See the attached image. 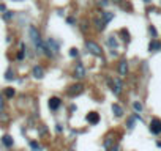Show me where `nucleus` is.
Masks as SVG:
<instances>
[{"instance_id": "nucleus-1", "label": "nucleus", "mask_w": 161, "mask_h": 151, "mask_svg": "<svg viewBox=\"0 0 161 151\" xmlns=\"http://www.w3.org/2000/svg\"><path fill=\"white\" fill-rule=\"evenodd\" d=\"M29 36H30V41H32V43H33V46H35L36 54L43 55V54H44V41L41 39L40 30L36 29L35 25H30V27H29Z\"/></svg>"}, {"instance_id": "nucleus-2", "label": "nucleus", "mask_w": 161, "mask_h": 151, "mask_svg": "<svg viewBox=\"0 0 161 151\" xmlns=\"http://www.w3.org/2000/svg\"><path fill=\"white\" fill-rule=\"evenodd\" d=\"M58 52H60V43L56 41L54 38L46 39V43H44V55L52 58V57H56Z\"/></svg>"}, {"instance_id": "nucleus-3", "label": "nucleus", "mask_w": 161, "mask_h": 151, "mask_svg": "<svg viewBox=\"0 0 161 151\" xmlns=\"http://www.w3.org/2000/svg\"><path fill=\"white\" fill-rule=\"evenodd\" d=\"M85 49H87V52L95 57H101V54H103L101 46L98 43H95V41H85Z\"/></svg>"}, {"instance_id": "nucleus-4", "label": "nucleus", "mask_w": 161, "mask_h": 151, "mask_svg": "<svg viewBox=\"0 0 161 151\" xmlns=\"http://www.w3.org/2000/svg\"><path fill=\"white\" fill-rule=\"evenodd\" d=\"M85 76H87V69H85V66L82 65L81 62H77V63H76V66H74V69H73V77H74L76 80H82Z\"/></svg>"}, {"instance_id": "nucleus-5", "label": "nucleus", "mask_w": 161, "mask_h": 151, "mask_svg": "<svg viewBox=\"0 0 161 151\" xmlns=\"http://www.w3.org/2000/svg\"><path fill=\"white\" fill-rule=\"evenodd\" d=\"M82 93H84V85L82 84H74L66 88V94L71 96V98H76V96H79Z\"/></svg>"}, {"instance_id": "nucleus-6", "label": "nucleus", "mask_w": 161, "mask_h": 151, "mask_svg": "<svg viewBox=\"0 0 161 151\" xmlns=\"http://www.w3.org/2000/svg\"><path fill=\"white\" fill-rule=\"evenodd\" d=\"M32 77L36 80H41L44 77V68L41 65H35L33 68H32Z\"/></svg>"}, {"instance_id": "nucleus-7", "label": "nucleus", "mask_w": 161, "mask_h": 151, "mask_svg": "<svg viewBox=\"0 0 161 151\" xmlns=\"http://www.w3.org/2000/svg\"><path fill=\"white\" fill-rule=\"evenodd\" d=\"M150 132L155 135L161 134V120H158V118H153V120L150 121Z\"/></svg>"}, {"instance_id": "nucleus-8", "label": "nucleus", "mask_w": 161, "mask_h": 151, "mask_svg": "<svg viewBox=\"0 0 161 151\" xmlns=\"http://www.w3.org/2000/svg\"><path fill=\"white\" fill-rule=\"evenodd\" d=\"M112 93L116 94V96H120L122 94V91H123V84H122V80L120 79H114L112 82Z\"/></svg>"}, {"instance_id": "nucleus-9", "label": "nucleus", "mask_w": 161, "mask_h": 151, "mask_svg": "<svg viewBox=\"0 0 161 151\" xmlns=\"http://www.w3.org/2000/svg\"><path fill=\"white\" fill-rule=\"evenodd\" d=\"M48 106H49V109H51V110H54V112H56L57 109L62 106V99H60V98H57V96H52V98L49 99Z\"/></svg>"}, {"instance_id": "nucleus-10", "label": "nucleus", "mask_w": 161, "mask_h": 151, "mask_svg": "<svg viewBox=\"0 0 161 151\" xmlns=\"http://www.w3.org/2000/svg\"><path fill=\"white\" fill-rule=\"evenodd\" d=\"M85 120L89 121V125L92 126H96L100 123V113H96V112H90L89 115L85 117Z\"/></svg>"}, {"instance_id": "nucleus-11", "label": "nucleus", "mask_w": 161, "mask_h": 151, "mask_svg": "<svg viewBox=\"0 0 161 151\" xmlns=\"http://www.w3.org/2000/svg\"><path fill=\"white\" fill-rule=\"evenodd\" d=\"M111 110H112V113H114V117L116 118H122L123 115H125V110H123V107L120 106V104H112V107H111Z\"/></svg>"}, {"instance_id": "nucleus-12", "label": "nucleus", "mask_w": 161, "mask_h": 151, "mask_svg": "<svg viewBox=\"0 0 161 151\" xmlns=\"http://www.w3.org/2000/svg\"><path fill=\"white\" fill-rule=\"evenodd\" d=\"M126 72H128V62L120 60V63H118V74H120V77H125Z\"/></svg>"}, {"instance_id": "nucleus-13", "label": "nucleus", "mask_w": 161, "mask_h": 151, "mask_svg": "<svg viewBox=\"0 0 161 151\" xmlns=\"http://www.w3.org/2000/svg\"><path fill=\"white\" fill-rule=\"evenodd\" d=\"M0 142H2V143L5 145L6 148H11V146L14 145V140H13V137H11V135H8V134L3 135L2 139H0Z\"/></svg>"}, {"instance_id": "nucleus-14", "label": "nucleus", "mask_w": 161, "mask_h": 151, "mask_svg": "<svg viewBox=\"0 0 161 151\" xmlns=\"http://www.w3.org/2000/svg\"><path fill=\"white\" fill-rule=\"evenodd\" d=\"M106 43H108V46H109L111 49H117V47H118V41H117V38H116L114 35L109 36V38L106 39Z\"/></svg>"}, {"instance_id": "nucleus-15", "label": "nucleus", "mask_w": 161, "mask_h": 151, "mask_svg": "<svg viewBox=\"0 0 161 151\" xmlns=\"http://www.w3.org/2000/svg\"><path fill=\"white\" fill-rule=\"evenodd\" d=\"M101 16H103V22H104V25H106V24H109V22L114 19V13H111V11H103V13H101Z\"/></svg>"}, {"instance_id": "nucleus-16", "label": "nucleus", "mask_w": 161, "mask_h": 151, "mask_svg": "<svg viewBox=\"0 0 161 151\" xmlns=\"http://www.w3.org/2000/svg\"><path fill=\"white\" fill-rule=\"evenodd\" d=\"M160 49H161V43H160V41H156V39H153L150 43V46H149L150 52H155V50H160Z\"/></svg>"}, {"instance_id": "nucleus-17", "label": "nucleus", "mask_w": 161, "mask_h": 151, "mask_svg": "<svg viewBox=\"0 0 161 151\" xmlns=\"http://www.w3.org/2000/svg\"><path fill=\"white\" fill-rule=\"evenodd\" d=\"M3 94H5V98H8V99H11L13 96L16 94V90H14V88H11V87H6V88L3 90Z\"/></svg>"}, {"instance_id": "nucleus-18", "label": "nucleus", "mask_w": 161, "mask_h": 151, "mask_svg": "<svg viewBox=\"0 0 161 151\" xmlns=\"http://www.w3.org/2000/svg\"><path fill=\"white\" fill-rule=\"evenodd\" d=\"M29 145H30V150L32 151H43V146H41L36 140H30Z\"/></svg>"}, {"instance_id": "nucleus-19", "label": "nucleus", "mask_w": 161, "mask_h": 151, "mask_svg": "<svg viewBox=\"0 0 161 151\" xmlns=\"http://www.w3.org/2000/svg\"><path fill=\"white\" fill-rule=\"evenodd\" d=\"M103 146H104L106 150H109L111 146H114V140L111 139V137H106V139H104V142H103Z\"/></svg>"}, {"instance_id": "nucleus-20", "label": "nucleus", "mask_w": 161, "mask_h": 151, "mask_svg": "<svg viewBox=\"0 0 161 151\" xmlns=\"http://www.w3.org/2000/svg\"><path fill=\"white\" fill-rule=\"evenodd\" d=\"M133 109L136 110V113H141L144 107H142V104L139 102V101H134V102H133Z\"/></svg>"}, {"instance_id": "nucleus-21", "label": "nucleus", "mask_w": 161, "mask_h": 151, "mask_svg": "<svg viewBox=\"0 0 161 151\" xmlns=\"http://www.w3.org/2000/svg\"><path fill=\"white\" fill-rule=\"evenodd\" d=\"M13 17H14V13H13V11H5V13H3V19H5V21H11Z\"/></svg>"}, {"instance_id": "nucleus-22", "label": "nucleus", "mask_w": 161, "mask_h": 151, "mask_svg": "<svg viewBox=\"0 0 161 151\" xmlns=\"http://www.w3.org/2000/svg\"><path fill=\"white\" fill-rule=\"evenodd\" d=\"M5 79H6V80H14V79H16V77H14V72H13L11 69H8L6 74H5Z\"/></svg>"}, {"instance_id": "nucleus-23", "label": "nucleus", "mask_w": 161, "mask_h": 151, "mask_svg": "<svg viewBox=\"0 0 161 151\" xmlns=\"http://www.w3.org/2000/svg\"><path fill=\"white\" fill-rule=\"evenodd\" d=\"M95 24H96V29H98V30H104V27H106V25H104V22H103V21H100V19H96V21H95Z\"/></svg>"}, {"instance_id": "nucleus-24", "label": "nucleus", "mask_w": 161, "mask_h": 151, "mask_svg": "<svg viewBox=\"0 0 161 151\" xmlns=\"http://www.w3.org/2000/svg\"><path fill=\"white\" fill-rule=\"evenodd\" d=\"M77 55H79V50H77L76 47H71V49H70V57L74 58V57H77Z\"/></svg>"}, {"instance_id": "nucleus-25", "label": "nucleus", "mask_w": 161, "mask_h": 151, "mask_svg": "<svg viewBox=\"0 0 161 151\" xmlns=\"http://www.w3.org/2000/svg\"><path fill=\"white\" fill-rule=\"evenodd\" d=\"M134 120H136L134 117H131L130 120H128V129H130V131L133 129V127H134Z\"/></svg>"}, {"instance_id": "nucleus-26", "label": "nucleus", "mask_w": 161, "mask_h": 151, "mask_svg": "<svg viewBox=\"0 0 161 151\" xmlns=\"http://www.w3.org/2000/svg\"><path fill=\"white\" fill-rule=\"evenodd\" d=\"M3 109H5V101H3V98H2V94H0V113L3 112Z\"/></svg>"}, {"instance_id": "nucleus-27", "label": "nucleus", "mask_w": 161, "mask_h": 151, "mask_svg": "<svg viewBox=\"0 0 161 151\" xmlns=\"http://www.w3.org/2000/svg\"><path fill=\"white\" fill-rule=\"evenodd\" d=\"M149 31H150V35H152V36H156V30H155V27H153V25H150V27H149Z\"/></svg>"}, {"instance_id": "nucleus-28", "label": "nucleus", "mask_w": 161, "mask_h": 151, "mask_svg": "<svg viewBox=\"0 0 161 151\" xmlns=\"http://www.w3.org/2000/svg\"><path fill=\"white\" fill-rule=\"evenodd\" d=\"M56 131H57V132H62V131H63V125L57 123V125H56Z\"/></svg>"}, {"instance_id": "nucleus-29", "label": "nucleus", "mask_w": 161, "mask_h": 151, "mask_svg": "<svg viewBox=\"0 0 161 151\" xmlns=\"http://www.w3.org/2000/svg\"><path fill=\"white\" fill-rule=\"evenodd\" d=\"M109 151H122V150H120V146H118V145H116V146H111Z\"/></svg>"}, {"instance_id": "nucleus-30", "label": "nucleus", "mask_w": 161, "mask_h": 151, "mask_svg": "<svg viewBox=\"0 0 161 151\" xmlns=\"http://www.w3.org/2000/svg\"><path fill=\"white\" fill-rule=\"evenodd\" d=\"M66 22H68V24H70V25H73V24H74V17H68V19H66Z\"/></svg>"}, {"instance_id": "nucleus-31", "label": "nucleus", "mask_w": 161, "mask_h": 151, "mask_svg": "<svg viewBox=\"0 0 161 151\" xmlns=\"http://www.w3.org/2000/svg\"><path fill=\"white\" fill-rule=\"evenodd\" d=\"M0 11H6V8H5V5H0Z\"/></svg>"}, {"instance_id": "nucleus-32", "label": "nucleus", "mask_w": 161, "mask_h": 151, "mask_svg": "<svg viewBox=\"0 0 161 151\" xmlns=\"http://www.w3.org/2000/svg\"><path fill=\"white\" fill-rule=\"evenodd\" d=\"M142 2H144V3H150L152 0H142Z\"/></svg>"}, {"instance_id": "nucleus-33", "label": "nucleus", "mask_w": 161, "mask_h": 151, "mask_svg": "<svg viewBox=\"0 0 161 151\" xmlns=\"http://www.w3.org/2000/svg\"><path fill=\"white\" fill-rule=\"evenodd\" d=\"M112 2H116V3H118V2H120V0H112Z\"/></svg>"}, {"instance_id": "nucleus-34", "label": "nucleus", "mask_w": 161, "mask_h": 151, "mask_svg": "<svg viewBox=\"0 0 161 151\" xmlns=\"http://www.w3.org/2000/svg\"><path fill=\"white\" fill-rule=\"evenodd\" d=\"M16 2H22V0H16Z\"/></svg>"}, {"instance_id": "nucleus-35", "label": "nucleus", "mask_w": 161, "mask_h": 151, "mask_svg": "<svg viewBox=\"0 0 161 151\" xmlns=\"http://www.w3.org/2000/svg\"><path fill=\"white\" fill-rule=\"evenodd\" d=\"M70 151H74V150H70Z\"/></svg>"}]
</instances>
